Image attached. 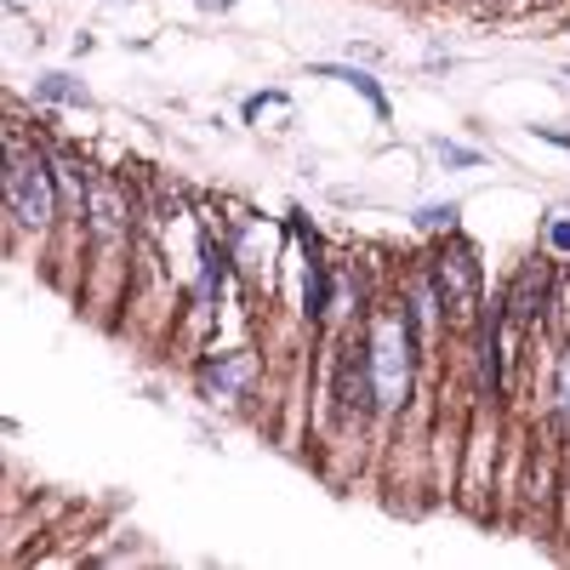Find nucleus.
Listing matches in <instances>:
<instances>
[{
    "instance_id": "nucleus-13",
    "label": "nucleus",
    "mask_w": 570,
    "mask_h": 570,
    "mask_svg": "<svg viewBox=\"0 0 570 570\" xmlns=\"http://www.w3.org/2000/svg\"><path fill=\"white\" fill-rule=\"evenodd\" d=\"M548 246L553 252H570V217H553L548 223Z\"/></svg>"
},
{
    "instance_id": "nucleus-4",
    "label": "nucleus",
    "mask_w": 570,
    "mask_h": 570,
    "mask_svg": "<svg viewBox=\"0 0 570 570\" xmlns=\"http://www.w3.org/2000/svg\"><path fill=\"white\" fill-rule=\"evenodd\" d=\"M337 400H343V411H348L354 422L376 411V376H371V343H365V348H348V354H343V376H337Z\"/></svg>"
},
{
    "instance_id": "nucleus-1",
    "label": "nucleus",
    "mask_w": 570,
    "mask_h": 570,
    "mask_svg": "<svg viewBox=\"0 0 570 570\" xmlns=\"http://www.w3.org/2000/svg\"><path fill=\"white\" fill-rule=\"evenodd\" d=\"M7 206L35 234L52 228V217H58V166L23 131H7Z\"/></svg>"
},
{
    "instance_id": "nucleus-7",
    "label": "nucleus",
    "mask_w": 570,
    "mask_h": 570,
    "mask_svg": "<svg viewBox=\"0 0 570 570\" xmlns=\"http://www.w3.org/2000/svg\"><path fill=\"white\" fill-rule=\"evenodd\" d=\"M308 75H320V80H343V86H354L360 98L376 109V120H389V98H383V86H376L365 69H354V63H308Z\"/></svg>"
},
{
    "instance_id": "nucleus-9",
    "label": "nucleus",
    "mask_w": 570,
    "mask_h": 570,
    "mask_svg": "<svg viewBox=\"0 0 570 570\" xmlns=\"http://www.w3.org/2000/svg\"><path fill=\"white\" fill-rule=\"evenodd\" d=\"M456 217H462L456 200H434V206H422V212H416V228H451Z\"/></svg>"
},
{
    "instance_id": "nucleus-11",
    "label": "nucleus",
    "mask_w": 570,
    "mask_h": 570,
    "mask_svg": "<svg viewBox=\"0 0 570 570\" xmlns=\"http://www.w3.org/2000/svg\"><path fill=\"white\" fill-rule=\"evenodd\" d=\"M308 314H325V268H308Z\"/></svg>"
},
{
    "instance_id": "nucleus-8",
    "label": "nucleus",
    "mask_w": 570,
    "mask_h": 570,
    "mask_svg": "<svg viewBox=\"0 0 570 570\" xmlns=\"http://www.w3.org/2000/svg\"><path fill=\"white\" fill-rule=\"evenodd\" d=\"M35 98H40V104H69V109H80V104H91V91H86L75 75L52 69V75H40V80H35Z\"/></svg>"
},
{
    "instance_id": "nucleus-6",
    "label": "nucleus",
    "mask_w": 570,
    "mask_h": 570,
    "mask_svg": "<svg viewBox=\"0 0 570 570\" xmlns=\"http://www.w3.org/2000/svg\"><path fill=\"white\" fill-rule=\"evenodd\" d=\"M252 376H257V360L246 348H234V354H212L200 365V389L217 394V400H234V394H246L252 389Z\"/></svg>"
},
{
    "instance_id": "nucleus-2",
    "label": "nucleus",
    "mask_w": 570,
    "mask_h": 570,
    "mask_svg": "<svg viewBox=\"0 0 570 570\" xmlns=\"http://www.w3.org/2000/svg\"><path fill=\"white\" fill-rule=\"evenodd\" d=\"M411 348L416 331L405 314H383L371 331V376H376V411H400L411 394Z\"/></svg>"
},
{
    "instance_id": "nucleus-14",
    "label": "nucleus",
    "mask_w": 570,
    "mask_h": 570,
    "mask_svg": "<svg viewBox=\"0 0 570 570\" xmlns=\"http://www.w3.org/2000/svg\"><path fill=\"white\" fill-rule=\"evenodd\" d=\"M200 12H234V0H195Z\"/></svg>"
},
{
    "instance_id": "nucleus-3",
    "label": "nucleus",
    "mask_w": 570,
    "mask_h": 570,
    "mask_svg": "<svg viewBox=\"0 0 570 570\" xmlns=\"http://www.w3.org/2000/svg\"><path fill=\"white\" fill-rule=\"evenodd\" d=\"M434 285H440V303L451 308L456 325L473 320V308H480V263H473L468 246H451L434 257Z\"/></svg>"
},
{
    "instance_id": "nucleus-10",
    "label": "nucleus",
    "mask_w": 570,
    "mask_h": 570,
    "mask_svg": "<svg viewBox=\"0 0 570 570\" xmlns=\"http://www.w3.org/2000/svg\"><path fill=\"white\" fill-rule=\"evenodd\" d=\"M434 155H440L445 166H462V171H468V166H480V149H462V142H445V137L434 142Z\"/></svg>"
},
{
    "instance_id": "nucleus-12",
    "label": "nucleus",
    "mask_w": 570,
    "mask_h": 570,
    "mask_svg": "<svg viewBox=\"0 0 570 570\" xmlns=\"http://www.w3.org/2000/svg\"><path fill=\"white\" fill-rule=\"evenodd\" d=\"M559 416L570 422V348H564V360H559Z\"/></svg>"
},
{
    "instance_id": "nucleus-5",
    "label": "nucleus",
    "mask_w": 570,
    "mask_h": 570,
    "mask_svg": "<svg viewBox=\"0 0 570 570\" xmlns=\"http://www.w3.org/2000/svg\"><path fill=\"white\" fill-rule=\"evenodd\" d=\"M80 217H91V234H98V240H115V234H126V188H120L115 177H91Z\"/></svg>"
}]
</instances>
